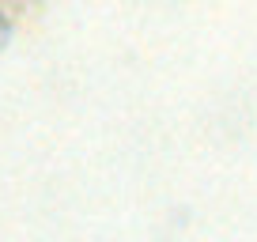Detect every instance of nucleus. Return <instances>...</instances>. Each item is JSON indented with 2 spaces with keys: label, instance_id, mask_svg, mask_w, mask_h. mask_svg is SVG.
I'll return each instance as SVG.
<instances>
[]
</instances>
